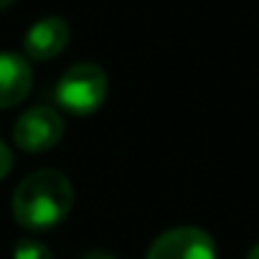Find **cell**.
I'll return each mask as SVG.
<instances>
[{"mask_svg":"<svg viewBox=\"0 0 259 259\" xmlns=\"http://www.w3.org/2000/svg\"><path fill=\"white\" fill-rule=\"evenodd\" d=\"M74 206V188L59 170H36L13 191V219L31 231L61 224Z\"/></svg>","mask_w":259,"mask_h":259,"instance_id":"cell-1","label":"cell"},{"mask_svg":"<svg viewBox=\"0 0 259 259\" xmlns=\"http://www.w3.org/2000/svg\"><path fill=\"white\" fill-rule=\"evenodd\" d=\"M107 97V74L97 64H74L56 84V102L71 114H92Z\"/></svg>","mask_w":259,"mask_h":259,"instance_id":"cell-2","label":"cell"},{"mask_svg":"<svg viewBox=\"0 0 259 259\" xmlns=\"http://www.w3.org/2000/svg\"><path fill=\"white\" fill-rule=\"evenodd\" d=\"M64 138V119L51 107H33L13 124V140L26 153H46Z\"/></svg>","mask_w":259,"mask_h":259,"instance_id":"cell-3","label":"cell"},{"mask_svg":"<svg viewBox=\"0 0 259 259\" xmlns=\"http://www.w3.org/2000/svg\"><path fill=\"white\" fill-rule=\"evenodd\" d=\"M145 259H216V244L203 229L178 226L160 234Z\"/></svg>","mask_w":259,"mask_h":259,"instance_id":"cell-4","label":"cell"},{"mask_svg":"<svg viewBox=\"0 0 259 259\" xmlns=\"http://www.w3.org/2000/svg\"><path fill=\"white\" fill-rule=\"evenodd\" d=\"M69 36H71L69 23L59 16H49L28 28L23 38V54L33 61H49L66 49Z\"/></svg>","mask_w":259,"mask_h":259,"instance_id":"cell-5","label":"cell"},{"mask_svg":"<svg viewBox=\"0 0 259 259\" xmlns=\"http://www.w3.org/2000/svg\"><path fill=\"white\" fill-rule=\"evenodd\" d=\"M33 87V71L18 54H0V109L21 104Z\"/></svg>","mask_w":259,"mask_h":259,"instance_id":"cell-6","label":"cell"},{"mask_svg":"<svg viewBox=\"0 0 259 259\" xmlns=\"http://www.w3.org/2000/svg\"><path fill=\"white\" fill-rule=\"evenodd\" d=\"M13 259H54L49 246L36 239H21L13 249Z\"/></svg>","mask_w":259,"mask_h":259,"instance_id":"cell-7","label":"cell"},{"mask_svg":"<svg viewBox=\"0 0 259 259\" xmlns=\"http://www.w3.org/2000/svg\"><path fill=\"white\" fill-rule=\"evenodd\" d=\"M11 170H13V153L3 140H0V181H3Z\"/></svg>","mask_w":259,"mask_h":259,"instance_id":"cell-8","label":"cell"},{"mask_svg":"<svg viewBox=\"0 0 259 259\" xmlns=\"http://www.w3.org/2000/svg\"><path fill=\"white\" fill-rule=\"evenodd\" d=\"M81 259H117V256L109 254V251H102V249H92V251H87Z\"/></svg>","mask_w":259,"mask_h":259,"instance_id":"cell-9","label":"cell"},{"mask_svg":"<svg viewBox=\"0 0 259 259\" xmlns=\"http://www.w3.org/2000/svg\"><path fill=\"white\" fill-rule=\"evenodd\" d=\"M246 259H259V244H256V246H254V249L246 254Z\"/></svg>","mask_w":259,"mask_h":259,"instance_id":"cell-10","label":"cell"},{"mask_svg":"<svg viewBox=\"0 0 259 259\" xmlns=\"http://www.w3.org/2000/svg\"><path fill=\"white\" fill-rule=\"evenodd\" d=\"M11 3H16V0H0V11H3V8H8Z\"/></svg>","mask_w":259,"mask_h":259,"instance_id":"cell-11","label":"cell"}]
</instances>
